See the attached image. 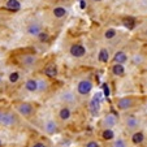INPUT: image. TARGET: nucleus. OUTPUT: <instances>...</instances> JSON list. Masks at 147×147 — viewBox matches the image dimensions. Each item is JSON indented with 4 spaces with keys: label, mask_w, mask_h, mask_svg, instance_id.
I'll use <instances>...</instances> for the list:
<instances>
[{
    "label": "nucleus",
    "mask_w": 147,
    "mask_h": 147,
    "mask_svg": "<svg viewBox=\"0 0 147 147\" xmlns=\"http://www.w3.org/2000/svg\"><path fill=\"white\" fill-rule=\"evenodd\" d=\"M0 83H1V76H0Z\"/></svg>",
    "instance_id": "f704fd0d"
},
{
    "label": "nucleus",
    "mask_w": 147,
    "mask_h": 147,
    "mask_svg": "<svg viewBox=\"0 0 147 147\" xmlns=\"http://www.w3.org/2000/svg\"><path fill=\"white\" fill-rule=\"evenodd\" d=\"M25 89L28 90L29 92H35L38 91V81L34 80V78H30L25 82Z\"/></svg>",
    "instance_id": "f3484780"
},
{
    "label": "nucleus",
    "mask_w": 147,
    "mask_h": 147,
    "mask_svg": "<svg viewBox=\"0 0 147 147\" xmlns=\"http://www.w3.org/2000/svg\"><path fill=\"white\" fill-rule=\"evenodd\" d=\"M5 8L12 12H18L21 9V3H20L18 0H7Z\"/></svg>",
    "instance_id": "2eb2a0df"
},
{
    "label": "nucleus",
    "mask_w": 147,
    "mask_h": 147,
    "mask_svg": "<svg viewBox=\"0 0 147 147\" xmlns=\"http://www.w3.org/2000/svg\"><path fill=\"white\" fill-rule=\"evenodd\" d=\"M3 116H4V112L0 111V124H1V120H3Z\"/></svg>",
    "instance_id": "2f4dec72"
},
{
    "label": "nucleus",
    "mask_w": 147,
    "mask_h": 147,
    "mask_svg": "<svg viewBox=\"0 0 147 147\" xmlns=\"http://www.w3.org/2000/svg\"><path fill=\"white\" fill-rule=\"evenodd\" d=\"M86 147H100L96 141H90L86 143Z\"/></svg>",
    "instance_id": "c85d7f7f"
},
{
    "label": "nucleus",
    "mask_w": 147,
    "mask_h": 147,
    "mask_svg": "<svg viewBox=\"0 0 147 147\" xmlns=\"http://www.w3.org/2000/svg\"><path fill=\"white\" fill-rule=\"evenodd\" d=\"M103 129H112L117 125V117L116 115L113 113H107L106 116L102 119V122H100Z\"/></svg>",
    "instance_id": "39448f33"
},
{
    "label": "nucleus",
    "mask_w": 147,
    "mask_h": 147,
    "mask_svg": "<svg viewBox=\"0 0 147 147\" xmlns=\"http://www.w3.org/2000/svg\"><path fill=\"white\" fill-rule=\"evenodd\" d=\"M69 52H70V55H72L73 57L81 59V57H83V56L86 55L87 50H86V47H85L83 45H81V43H74V45L70 46Z\"/></svg>",
    "instance_id": "20e7f679"
},
{
    "label": "nucleus",
    "mask_w": 147,
    "mask_h": 147,
    "mask_svg": "<svg viewBox=\"0 0 147 147\" xmlns=\"http://www.w3.org/2000/svg\"><path fill=\"white\" fill-rule=\"evenodd\" d=\"M129 61V56H128V53L125 52V51H122V50H120V51H117V52H115V55H113V63L115 64H126Z\"/></svg>",
    "instance_id": "6e6552de"
},
{
    "label": "nucleus",
    "mask_w": 147,
    "mask_h": 147,
    "mask_svg": "<svg viewBox=\"0 0 147 147\" xmlns=\"http://www.w3.org/2000/svg\"><path fill=\"white\" fill-rule=\"evenodd\" d=\"M17 111H18V113L21 115V116L28 117L33 113L34 108L30 103H20L18 106H17Z\"/></svg>",
    "instance_id": "423d86ee"
},
{
    "label": "nucleus",
    "mask_w": 147,
    "mask_h": 147,
    "mask_svg": "<svg viewBox=\"0 0 147 147\" xmlns=\"http://www.w3.org/2000/svg\"><path fill=\"white\" fill-rule=\"evenodd\" d=\"M117 34H119L117 29H115V28H108L106 31H104L103 36H104V39H107V40H112V39H115V38L117 36Z\"/></svg>",
    "instance_id": "4be33fe9"
},
{
    "label": "nucleus",
    "mask_w": 147,
    "mask_h": 147,
    "mask_svg": "<svg viewBox=\"0 0 147 147\" xmlns=\"http://www.w3.org/2000/svg\"><path fill=\"white\" fill-rule=\"evenodd\" d=\"M124 22H125V26H129V28H133V26H134V21H133V20H130V18L125 20Z\"/></svg>",
    "instance_id": "c756f323"
},
{
    "label": "nucleus",
    "mask_w": 147,
    "mask_h": 147,
    "mask_svg": "<svg viewBox=\"0 0 147 147\" xmlns=\"http://www.w3.org/2000/svg\"><path fill=\"white\" fill-rule=\"evenodd\" d=\"M48 38H50V35H48V33H46V31H42V33L39 34V36H38V39L40 42H47Z\"/></svg>",
    "instance_id": "cd10ccee"
},
{
    "label": "nucleus",
    "mask_w": 147,
    "mask_h": 147,
    "mask_svg": "<svg viewBox=\"0 0 147 147\" xmlns=\"http://www.w3.org/2000/svg\"><path fill=\"white\" fill-rule=\"evenodd\" d=\"M52 14L55 18H64L68 14V9L64 8V7H55L52 9Z\"/></svg>",
    "instance_id": "dca6fc26"
},
{
    "label": "nucleus",
    "mask_w": 147,
    "mask_h": 147,
    "mask_svg": "<svg viewBox=\"0 0 147 147\" xmlns=\"http://www.w3.org/2000/svg\"><path fill=\"white\" fill-rule=\"evenodd\" d=\"M111 72L113 76H117V77H121V76L125 74V72H126V69H125V67L122 64H113L111 68Z\"/></svg>",
    "instance_id": "a211bd4d"
},
{
    "label": "nucleus",
    "mask_w": 147,
    "mask_h": 147,
    "mask_svg": "<svg viewBox=\"0 0 147 147\" xmlns=\"http://www.w3.org/2000/svg\"><path fill=\"white\" fill-rule=\"evenodd\" d=\"M134 104H136V102L131 96H122L120 99H117L116 102V106L120 111H128V109L133 108Z\"/></svg>",
    "instance_id": "7ed1b4c3"
},
{
    "label": "nucleus",
    "mask_w": 147,
    "mask_h": 147,
    "mask_svg": "<svg viewBox=\"0 0 147 147\" xmlns=\"http://www.w3.org/2000/svg\"><path fill=\"white\" fill-rule=\"evenodd\" d=\"M36 56L33 55V53H28V55H24L22 57H21V63H22V65H25V67L28 68H31L34 67V65L36 64Z\"/></svg>",
    "instance_id": "9b49d317"
},
{
    "label": "nucleus",
    "mask_w": 147,
    "mask_h": 147,
    "mask_svg": "<svg viewBox=\"0 0 147 147\" xmlns=\"http://www.w3.org/2000/svg\"><path fill=\"white\" fill-rule=\"evenodd\" d=\"M102 138L106 141H112L115 138V131L112 129H103L102 131Z\"/></svg>",
    "instance_id": "5701e85b"
},
{
    "label": "nucleus",
    "mask_w": 147,
    "mask_h": 147,
    "mask_svg": "<svg viewBox=\"0 0 147 147\" xmlns=\"http://www.w3.org/2000/svg\"><path fill=\"white\" fill-rule=\"evenodd\" d=\"M1 144H3V142H1V139H0V147H1Z\"/></svg>",
    "instance_id": "72a5a7b5"
},
{
    "label": "nucleus",
    "mask_w": 147,
    "mask_h": 147,
    "mask_svg": "<svg viewBox=\"0 0 147 147\" xmlns=\"http://www.w3.org/2000/svg\"><path fill=\"white\" fill-rule=\"evenodd\" d=\"M94 3H99V1H102V0H92Z\"/></svg>",
    "instance_id": "473e14b6"
},
{
    "label": "nucleus",
    "mask_w": 147,
    "mask_h": 147,
    "mask_svg": "<svg viewBox=\"0 0 147 147\" xmlns=\"http://www.w3.org/2000/svg\"><path fill=\"white\" fill-rule=\"evenodd\" d=\"M143 141H144V134H143V131L137 130V131H134V133L131 134V142H133L134 144H141Z\"/></svg>",
    "instance_id": "aec40b11"
},
{
    "label": "nucleus",
    "mask_w": 147,
    "mask_h": 147,
    "mask_svg": "<svg viewBox=\"0 0 147 147\" xmlns=\"http://www.w3.org/2000/svg\"><path fill=\"white\" fill-rule=\"evenodd\" d=\"M16 122H17V119L14 116V113H12V112H4L3 120H1V124L0 125H3V126H13Z\"/></svg>",
    "instance_id": "9d476101"
},
{
    "label": "nucleus",
    "mask_w": 147,
    "mask_h": 147,
    "mask_svg": "<svg viewBox=\"0 0 147 147\" xmlns=\"http://www.w3.org/2000/svg\"><path fill=\"white\" fill-rule=\"evenodd\" d=\"M98 60L103 64H107L109 61V51L107 50L106 47H103L99 50V53H98Z\"/></svg>",
    "instance_id": "ddd939ff"
},
{
    "label": "nucleus",
    "mask_w": 147,
    "mask_h": 147,
    "mask_svg": "<svg viewBox=\"0 0 147 147\" xmlns=\"http://www.w3.org/2000/svg\"><path fill=\"white\" fill-rule=\"evenodd\" d=\"M61 102H64L65 104H74L77 102V98H76V94L70 90H65V91L61 92L60 95Z\"/></svg>",
    "instance_id": "0eeeda50"
},
{
    "label": "nucleus",
    "mask_w": 147,
    "mask_h": 147,
    "mask_svg": "<svg viewBox=\"0 0 147 147\" xmlns=\"http://www.w3.org/2000/svg\"><path fill=\"white\" fill-rule=\"evenodd\" d=\"M43 129L47 134H55L57 131V124H56L53 120H47L43 125Z\"/></svg>",
    "instance_id": "f8f14e48"
},
{
    "label": "nucleus",
    "mask_w": 147,
    "mask_h": 147,
    "mask_svg": "<svg viewBox=\"0 0 147 147\" xmlns=\"http://www.w3.org/2000/svg\"><path fill=\"white\" fill-rule=\"evenodd\" d=\"M112 147H128V142L125 141L124 138L119 137L117 139H115L113 143H112Z\"/></svg>",
    "instance_id": "b1692460"
},
{
    "label": "nucleus",
    "mask_w": 147,
    "mask_h": 147,
    "mask_svg": "<svg viewBox=\"0 0 147 147\" xmlns=\"http://www.w3.org/2000/svg\"><path fill=\"white\" fill-rule=\"evenodd\" d=\"M33 147H46V144L43 143V142H35V143L33 144Z\"/></svg>",
    "instance_id": "7c9ffc66"
},
{
    "label": "nucleus",
    "mask_w": 147,
    "mask_h": 147,
    "mask_svg": "<svg viewBox=\"0 0 147 147\" xmlns=\"http://www.w3.org/2000/svg\"><path fill=\"white\" fill-rule=\"evenodd\" d=\"M45 74L50 78H55L56 76H57V67H56L55 64H50L48 67H46Z\"/></svg>",
    "instance_id": "412c9836"
},
{
    "label": "nucleus",
    "mask_w": 147,
    "mask_h": 147,
    "mask_svg": "<svg viewBox=\"0 0 147 147\" xmlns=\"http://www.w3.org/2000/svg\"><path fill=\"white\" fill-rule=\"evenodd\" d=\"M59 117L63 121H68V120L72 117V111H70L69 107H63V108L59 111Z\"/></svg>",
    "instance_id": "6ab92c4d"
},
{
    "label": "nucleus",
    "mask_w": 147,
    "mask_h": 147,
    "mask_svg": "<svg viewBox=\"0 0 147 147\" xmlns=\"http://www.w3.org/2000/svg\"><path fill=\"white\" fill-rule=\"evenodd\" d=\"M124 124H125L126 130L134 133V131L138 130L139 125H141V121H139V119L137 116H134V115H128V116H125V119H124Z\"/></svg>",
    "instance_id": "f03ea898"
},
{
    "label": "nucleus",
    "mask_w": 147,
    "mask_h": 147,
    "mask_svg": "<svg viewBox=\"0 0 147 147\" xmlns=\"http://www.w3.org/2000/svg\"><path fill=\"white\" fill-rule=\"evenodd\" d=\"M92 87H94V85H92L91 80H89V78L81 80L77 83V94L81 95V96H86L92 91Z\"/></svg>",
    "instance_id": "f257e3e1"
},
{
    "label": "nucleus",
    "mask_w": 147,
    "mask_h": 147,
    "mask_svg": "<svg viewBox=\"0 0 147 147\" xmlns=\"http://www.w3.org/2000/svg\"><path fill=\"white\" fill-rule=\"evenodd\" d=\"M130 61L133 65H137V67H138V65H141L142 63H143V56H142L141 53H136V55L131 57Z\"/></svg>",
    "instance_id": "393cba45"
},
{
    "label": "nucleus",
    "mask_w": 147,
    "mask_h": 147,
    "mask_svg": "<svg viewBox=\"0 0 147 147\" xmlns=\"http://www.w3.org/2000/svg\"><path fill=\"white\" fill-rule=\"evenodd\" d=\"M42 31H43L42 30V26H40V24H38V22H31V24H29L28 28H26V33L31 36H36V38L39 36V34H40Z\"/></svg>",
    "instance_id": "1a4fd4ad"
},
{
    "label": "nucleus",
    "mask_w": 147,
    "mask_h": 147,
    "mask_svg": "<svg viewBox=\"0 0 147 147\" xmlns=\"http://www.w3.org/2000/svg\"><path fill=\"white\" fill-rule=\"evenodd\" d=\"M99 107H100V96H99V94H98L92 98L91 103H90V109H91L92 115H98V112H99Z\"/></svg>",
    "instance_id": "4468645a"
},
{
    "label": "nucleus",
    "mask_w": 147,
    "mask_h": 147,
    "mask_svg": "<svg viewBox=\"0 0 147 147\" xmlns=\"http://www.w3.org/2000/svg\"><path fill=\"white\" fill-rule=\"evenodd\" d=\"M18 80H20V73L18 72H12L11 74H9V82L11 83L18 82Z\"/></svg>",
    "instance_id": "bb28decb"
},
{
    "label": "nucleus",
    "mask_w": 147,
    "mask_h": 147,
    "mask_svg": "<svg viewBox=\"0 0 147 147\" xmlns=\"http://www.w3.org/2000/svg\"><path fill=\"white\" fill-rule=\"evenodd\" d=\"M47 87H48L47 81H45V80H39L38 81V91H46Z\"/></svg>",
    "instance_id": "a878e982"
}]
</instances>
